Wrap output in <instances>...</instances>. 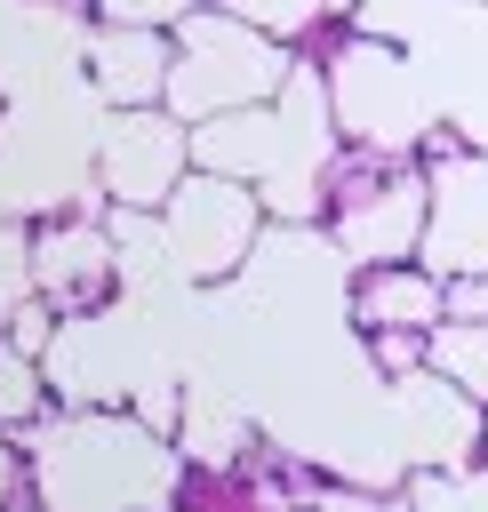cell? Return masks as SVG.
Instances as JSON below:
<instances>
[{"label":"cell","instance_id":"30bf717a","mask_svg":"<svg viewBox=\"0 0 488 512\" xmlns=\"http://www.w3.org/2000/svg\"><path fill=\"white\" fill-rule=\"evenodd\" d=\"M88 88L104 112H144V104H168V72H176V32H136V24H96L88 48Z\"/></svg>","mask_w":488,"mask_h":512},{"label":"cell","instance_id":"44dd1931","mask_svg":"<svg viewBox=\"0 0 488 512\" xmlns=\"http://www.w3.org/2000/svg\"><path fill=\"white\" fill-rule=\"evenodd\" d=\"M16 488H24V448H16V432H0V512L16 504Z\"/></svg>","mask_w":488,"mask_h":512},{"label":"cell","instance_id":"ac0fdd59","mask_svg":"<svg viewBox=\"0 0 488 512\" xmlns=\"http://www.w3.org/2000/svg\"><path fill=\"white\" fill-rule=\"evenodd\" d=\"M424 344H432V336H416V328H376V336H368V368H376L384 384H400V376L432 368V360H424Z\"/></svg>","mask_w":488,"mask_h":512},{"label":"cell","instance_id":"8992f818","mask_svg":"<svg viewBox=\"0 0 488 512\" xmlns=\"http://www.w3.org/2000/svg\"><path fill=\"white\" fill-rule=\"evenodd\" d=\"M88 160H96V192H104V208H144V216H160V208L176 200V184L192 176V128H184L168 104L104 112Z\"/></svg>","mask_w":488,"mask_h":512},{"label":"cell","instance_id":"7402d4cb","mask_svg":"<svg viewBox=\"0 0 488 512\" xmlns=\"http://www.w3.org/2000/svg\"><path fill=\"white\" fill-rule=\"evenodd\" d=\"M456 8H488V0H456Z\"/></svg>","mask_w":488,"mask_h":512},{"label":"cell","instance_id":"ba28073f","mask_svg":"<svg viewBox=\"0 0 488 512\" xmlns=\"http://www.w3.org/2000/svg\"><path fill=\"white\" fill-rule=\"evenodd\" d=\"M32 272H40V304H56L64 320L80 312H104L112 288L128 280L120 272V240L104 216H56L32 232Z\"/></svg>","mask_w":488,"mask_h":512},{"label":"cell","instance_id":"277c9868","mask_svg":"<svg viewBox=\"0 0 488 512\" xmlns=\"http://www.w3.org/2000/svg\"><path fill=\"white\" fill-rule=\"evenodd\" d=\"M320 80H328L336 136H344L352 152L416 160V144H424V128H432V104H424V80H416L408 48L352 32V40H344V48L320 64Z\"/></svg>","mask_w":488,"mask_h":512},{"label":"cell","instance_id":"2e32d148","mask_svg":"<svg viewBox=\"0 0 488 512\" xmlns=\"http://www.w3.org/2000/svg\"><path fill=\"white\" fill-rule=\"evenodd\" d=\"M40 296V272H32V224L24 216H0V336L8 320Z\"/></svg>","mask_w":488,"mask_h":512},{"label":"cell","instance_id":"4fadbf2b","mask_svg":"<svg viewBox=\"0 0 488 512\" xmlns=\"http://www.w3.org/2000/svg\"><path fill=\"white\" fill-rule=\"evenodd\" d=\"M48 400H56V392H48V368L24 360V352L0 336V432L24 440L32 424H48Z\"/></svg>","mask_w":488,"mask_h":512},{"label":"cell","instance_id":"52a82bcc","mask_svg":"<svg viewBox=\"0 0 488 512\" xmlns=\"http://www.w3.org/2000/svg\"><path fill=\"white\" fill-rule=\"evenodd\" d=\"M384 432H392L408 472H448V464H472L488 448V408L464 400L448 376L416 368V376L384 384Z\"/></svg>","mask_w":488,"mask_h":512},{"label":"cell","instance_id":"e0dca14e","mask_svg":"<svg viewBox=\"0 0 488 512\" xmlns=\"http://www.w3.org/2000/svg\"><path fill=\"white\" fill-rule=\"evenodd\" d=\"M96 8V24H136V32H176L192 8H208V0H88Z\"/></svg>","mask_w":488,"mask_h":512},{"label":"cell","instance_id":"7c38bea8","mask_svg":"<svg viewBox=\"0 0 488 512\" xmlns=\"http://www.w3.org/2000/svg\"><path fill=\"white\" fill-rule=\"evenodd\" d=\"M424 360H432V376H448L464 400L488 408V320H440Z\"/></svg>","mask_w":488,"mask_h":512},{"label":"cell","instance_id":"9c48e42d","mask_svg":"<svg viewBox=\"0 0 488 512\" xmlns=\"http://www.w3.org/2000/svg\"><path fill=\"white\" fill-rule=\"evenodd\" d=\"M424 176H432V224H424L416 264L440 280L488 272V152H448Z\"/></svg>","mask_w":488,"mask_h":512},{"label":"cell","instance_id":"5bb4252c","mask_svg":"<svg viewBox=\"0 0 488 512\" xmlns=\"http://www.w3.org/2000/svg\"><path fill=\"white\" fill-rule=\"evenodd\" d=\"M400 496H408V512H488V456L448 464V472H408Z\"/></svg>","mask_w":488,"mask_h":512},{"label":"cell","instance_id":"ffe728a7","mask_svg":"<svg viewBox=\"0 0 488 512\" xmlns=\"http://www.w3.org/2000/svg\"><path fill=\"white\" fill-rule=\"evenodd\" d=\"M448 288V320H488V272H464V280H440Z\"/></svg>","mask_w":488,"mask_h":512},{"label":"cell","instance_id":"5b68a950","mask_svg":"<svg viewBox=\"0 0 488 512\" xmlns=\"http://www.w3.org/2000/svg\"><path fill=\"white\" fill-rule=\"evenodd\" d=\"M264 232H272V216H264L256 184L208 176V168H192V176L176 184V200L160 208L168 272H176L184 288H224V280H240V272L256 264Z\"/></svg>","mask_w":488,"mask_h":512},{"label":"cell","instance_id":"9a60e30c","mask_svg":"<svg viewBox=\"0 0 488 512\" xmlns=\"http://www.w3.org/2000/svg\"><path fill=\"white\" fill-rule=\"evenodd\" d=\"M216 8L256 24V32H272V40H304V32L336 24V16H352V0H216Z\"/></svg>","mask_w":488,"mask_h":512},{"label":"cell","instance_id":"603a6c76","mask_svg":"<svg viewBox=\"0 0 488 512\" xmlns=\"http://www.w3.org/2000/svg\"><path fill=\"white\" fill-rule=\"evenodd\" d=\"M480 456H488V448H480Z\"/></svg>","mask_w":488,"mask_h":512},{"label":"cell","instance_id":"3957f363","mask_svg":"<svg viewBox=\"0 0 488 512\" xmlns=\"http://www.w3.org/2000/svg\"><path fill=\"white\" fill-rule=\"evenodd\" d=\"M424 224H432V176L416 160L352 152V176L328 168V248L352 272L416 264L424 256Z\"/></svg>","mask_w":488,"mask_h":512},{"label":"cell","instance_id":"8fae6325","mask_svg":"<svg viewBox=\"0 0 488 512\" xmlns=\"http://www.w3.org/2000/svg\"><path fill=\"white\" fill-rule=\"evenodd\" d=\"M448 320V288L440 272L424 264H376V272H352V328L376 336V328H416L432 336Z\"/></svg>","mask_w":488,"mask_h":512},{"label":"cell","instance_id":"7a4b0ae2","mask_svg":"<svg viewBox=\"0 0 488 512\" xmlns=\"http://www.w3.org/2000/svg\"><path fill=\"white\" fill-rule=\"evenodd\" d=\"M288 72H296L288 40H272V32L240 24V16H224V8L208 0V8H192V16L176 24L168 112H176L184 128H200V120H224V112L272 104V96L288 88Z\"/></svg>","mask_w":488,"mask_h":512},{"label":"cell","instance_id":"6da1fadb","mask_svg":"<svg viewBox=\"0 0 488 512\" xmlns=\"http://www.w3.org/2000/svg\"><path fill=\"white\" fill-rule=\"evenodd\" d=\"M24 448H32V480L48 512H136V504H160L176 480L168 440L104 408L48 416L24 432Z\"/></svg>","mask_w":488,"mask_h":512},{"label":"cell","instance_id":"d6986e66","mask_svg":"<svg viewBox=\"0 0 488 512\" xmlns=\"http://www.w3.org/2000/svg\"><path fill=\"white\" fill-rule=\"evenodd\" d=\"M312 512H408V496H384V488H360V480H320Z\"/></svg>","mask_w":488,"mask_h":512}]
</instances>
